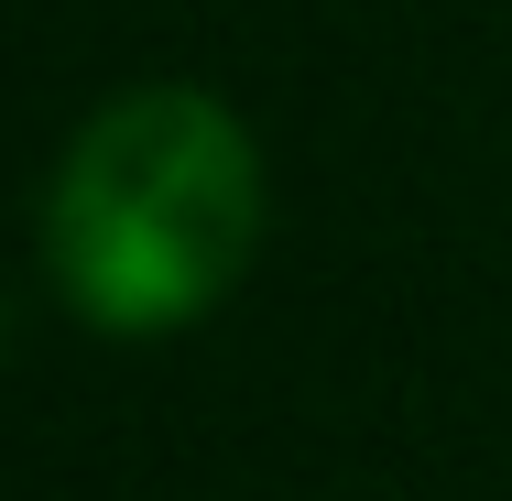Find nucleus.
<instances>
[{"instance_id": "nucleus-1", "label": "nucleus", "mask_w": 512, "mask_h": 501, "mask_svg": "<svg viewBox=\"0 0 512 501\" xmlns=\"http://www.w3.org/2000/svg\"><path fill=\"white\" fill-rule=\"evenodd\" d=\"M262 251V153L207 88H131L109 99L44 197L55 295L109 338L186 327L229 295Z\"/></svg>"}]
</instances>
